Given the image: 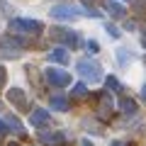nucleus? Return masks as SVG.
<instances>
[{
  "label": "nucleus",
  "mask_w": 146,
  "mask_h": 146,
  "mask_svg": "<svg viewBox=\"0 0 146 146\" xmlns=\"http://www.w3.org/2000/svg\"><path fill=\"white\" fill-rule=\"evenodd\" d=\"M107 88H112V90H119V80L110 76V78H107Z\"/></svg>",
  "instance_id": "18"
},
{
  "label": "nucleus",
  "mask_w": 146,
  "mask_h": 146,
  "mask_svg": "<svg viewBox=\"0 0 146 146\" xmlns=\"http://www.w3.org/2000/svg\"><path fill=\"white\" fill-rule=\"evenodd\" d=\"M5 124H7V129H12L15 134H22V131H25V129H22V124H20V119H17V117H7V119H5Z\"/></svg>",
  "instance_id": "14"
},
{
  "label": "nucleus",
  "mask_w": 146,
  "mask_h": 146,
  "mask_svg": "<svg viewBox=\"0 0 146 146\" xmlns=\"http://www.w3.org/2000/svg\"><path fill=\"white\" fill-rule=\"evenodd\" d=\"M85 46H88V51H90V54H98V51H100V44L95 42V39H90V42L85 44Z\"/></svg>",
  "instance_id": "17"
},
{
  "label": "nucleus",
  "mask_w": 146,
  "mask_h": 146,
  "mask_svg": "<svg viewBox=\"0 0 146 146\" xmlns=\"http://www.w3.org/2000/svg\"><path fill=\"white\" fill-rule=\"evenodd\" d=\"M49 61L51 63H68V51L66 49H51L49 51Z\"/></svg>",
  "instance_id": "9"
},
{
  "label": "nucleus",
  "mask_w": 146,
  "mask_h": 146,
  "mask_svg": "<svg viewBox=\"0 0 146 146\" xmlns=\"http://www.w3.org/2000/svg\"><path fill=\"white\" fill-rule=\"evenodd\" d=\"M85 15V10H80V7H73V5H56L51 7V17L54 20H76V17Z\"/></svg>",
  "instance_id": "3"
},
{
  "label": "nucleus",
  "mask_w": 146,
  "mask_h": 146,
  "mask_svg": "<svg viewBox=\"0 0 146 146\" xmlns=\"http://www.w3.org/2000/svg\"><path fill=\"white\" fill-rule=\"evenodd\" d=\"M119 107H122V112H127V115H134V112H136V102L131 98H122L119 100Z\"/></svg>",
  "instance_id": "12"
},
{
  "label": "nucleus",
  "mask_w": 146,
  "mask_h": 146,
  "mask_svg": "<svg viewBox=\"0 0 146 146\" xmlns=\"http://www.w3.org/2000/svg\"><path fill=\"white\" fill-rule=\"evenodd\" d=\"M5 80H7V71H5V66H0V88L5 85Z\"/></svg>",
  "instance_id": "19"
},
{
  "label": "nucleus",
  "mask_w": 146,
  "mask_h": 146,
  "mask_svg": "<svg viewBox=\"0 0 146 146\" xmlns=\"http://www.w3.org/2000/svg\"><path fill=\"white\" fill-rule=\"evenodd\" d=\"M83 146H93V141H90V139H83Z\"/></svg>",
  "instance_id": "21"
},
{
  "label": "nucleus",
  "mask_w": 146,
  "mask_h": 146,
  "mask_svg": "<svg viewBox=\"0 0 146 146\" xmlns=\"http://www.w3.org/2000/svg\"><path fill=\"white\" fill-rule=\"evenodd\" d=\"M112 146H124V141H115V144H112Z\"/></svg>",
  "instance_id": "22"
},
{
  "label": "nucleus",
  "mask_w": 146,
  "mask_h": 146,
  "mask_svg": "<svg viewBox=\"0 0 146 146\" xmlns=\"http://www.w3.org/2000/svg\"><path fill=\"white\" fill-rule=\"evenodd\" d=\"M29 122H32V127H44L49 122V112L46 110H34L29 115Z\"/></svg>",
  "instance_id": "8"
},
{
  "label": "nucleus",
  "mask_w": 146,
  "mask_h": 146,
  "mask_svg": "<svg viewBox=\"0 0 146 146\" xmlns=\"http://www.w3.org/2000/svg\"><path fill=\"white\" fill-rule=\"evenodd\" d=\"M76 68H78V73L83 76L85 80H90V83L102 80V68H100L95 61H90V58H80V61L76 63Z\"/></svg>",
  "instance_id": "1"
},
{
  "label": "nucleus",
  "mask_w": 146,
  "mask_h": 146,
  "mask_svg": "<svg viewBox=\"0 0 146 146\" xmlns=\"http://www.w3.org/2000/svg\"><path fill=\"white\" fill-rule=\"evenodd\" d=\"M127 3H131V0H127Z\"/></svg>",
  "instance_id": "25"
},
{
  "label": "nucleus",
  "mask_w": 146,
  "mask_h": 146,
  "mask_svg": "<svg viewBox=\"0 0 146 146\" xmlns=\"http://www.w3.org/2000/svg\"><path fill=\"white\" fill-rule=\"evenodd\" d=\"M141 98H146V85H144V88H141Z\"/></svg>",
  "instance_id": "23"
},
{
  "label": "nucleus",
  "mask_w": 146,
  "mask_h": 146,
  "mask_svg": "<svg viewBox=\"0 0 146 146\" xmlns=\"http://www.w3.org/2000/svg\"><path fill=\"white\" fill-rule=\"evenodd\" d=\"M105 32H107V34L112 36V39H119V36H122V32L117 29L115 25H105Z\"/></svg>",
  "instance_id": "15"
},
{
  "label": "nucleus",
  "mask_w": 146,
  "mask_h": 146,
  "mask_svg": "<svg viewBox=\"0 0 146 146\" xmlns=\"http://www.w3.org/2000/svg\"><path fill=\"white\" fill-rule=\"evenodd\" d=\"M10 146H20V144H10Z\"/></svg>",
  "instance_id": "24"
},
{
  "label": "nucleus",
  "mask_w": 146,
  "mask_h": 146,
  "mask_svg": "<svg viewBox=\"0 0 146 146\" xmlns=\"http://www.w3.org/2000/svg\"><path fill=\"white\" fill-rule=\"evenodd\" d=\"M102 7H105V12H107L110 17H122V15H124V7H122L117 0H105Z\"/></svg>",
  "instance_id": "7"
},
{
  "label": "nucleus",
  "mask_w": 146,
  "mask_h": 146,
  "mask_svg": "<svg viewBox=\"0 0 146 146\" xmlns=\"http://www.w3.org/2000/svg\"><path fill=\"white\" fill-rule=\"evenodd\" d=\"M51 34L56 36L58 42H63L66 44V46H71V49H76L78 46V34H76V32H71V29H51Z\"/></svg>",
  "instance_id": "5"
},
{
  "label": "nucleus",
  "mask_w": 146,
  "mask_h": 146,
  "mask_svg": "<svg viewBox=\"0 0 146 146\" xmlns=\"http://www.w3.org/2000/svg\"><path fill=\"white\" fill-rule=\"evenodd\" d=\"M117 58H119V63L124 66L127 61H131V54H127V49H119V51H117Z\"/></svg>",
  "instance_id": "16"
},
{
  "label": "nucleus",
  "mask_w": 146,
  "mask_h": 146,
  "mask_svg": "<svg viewBox=\"0 0 146 146\" xmlns=\"http://www.w3.org/2000/svg\"><path fill=\"white\" fill-rule=\"evenodd\" d=\"M51 107L58 110V112H68V100L63 98V95H54L51 98Z\"/></svg>",
  "instance_id": "11"
},
{
  "label": "nucleus",
  "mask_w": 146,
  "mask_h": 146,
  "mask_svg": "<svg viewBox=\"0 0 146 146\" xmlns=\"http://www.w3.org/2000/svg\"><path fill=\"white\" fill-rule=\"evenodd\" d=\"M7 100H10V102H15L17 107H25V105H27V95H25V90H22V88L7 90Z\"/></svg>",
  "instance_id": "6"
},
{
  "label": "nucleus",
  "mask_w": 146,
  "mask_h": 146,
  "mask_svg": "<svg viewBox=\"0 0 146 146\" xmlns=\"http://www.w3.org/2000/svg\"><path fill=\"white\" fill-rule=\"evenodd\" d=\"M39 139H42L44 144H51V146H56V144H61V141H63V134H58V131H46V134H42Z\"/></svg>",
  "instance_id": "10"
},
{
  "label": "nucleus",
  "mask_w": 146,
  "mask_h": 146,
  "mask_svg": "<svg viewBox=\"0 0 146 146\" xmlns=\"http://www.w3.org/2000/svg\"><path fill=\"white\" fill-rule=\"evenodd\" d=\"M10 32H22V34H36V32H42V22L39 20H17L10 22Z\"/></svg>",
  "instance_id": "2"
},
{
  "label": "nucleus",
  "mask_w": 146,
  "mask_h": 146,
  "mask_svg": "<svg viewBox=\"0 0 146 146\" xmlns=\"http://www.w3.org/2000/svg\"><path fill=\"white\" fill-rule=\"evenodd\" d=\"M85 95H88V85L85 83H76L73 85V90H71V98H85Z\"/></svg>",
  "instance_id": "13"
},
{
  "label": "nucleus",
  "mask_w": 146,
  "mask_h": 146,
  "mask_svg": "<svg viewBox=\"0 0 146 146\" xmlns=\"http://www.w3.org/2000/svg\"><path fill=\"white\" fill-rule=\"evenodd\" d=\"M46 80L56 88H63V85H71V76L61 68H46Z\"/></svg>",
  "instance_id": "4"
},
{
  "label": "nucleus",
  "mask_w": 146,
  "mask_h": 146,
  "mask_svg": "<svg viewBox=\"0 0 146 146\" xmlns=\"http://www.w3.org/2000/svg\"><path fill=\"white\" fill-rule=\"evenodd\" d=\"M3 134H7V124H5L3 119H0V136H3Z\"/></svg>",
  "instance_id": "20"
}]
</instances>
